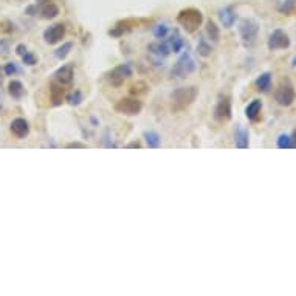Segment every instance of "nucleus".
<instances>
[{"mask_svg": "<svg viewBox=\"0 0 296 296\" xmlns=\"http://www.w3.org/2000/svg\"><path fill=\"white\" fill-rule=\"evenodd\" d=\"M290 47V39L285 31L275 30L268 37V48L270 50H282Z\"/></svg>", "mask_w": 296, "mask_h": 296, "instance_id": "1a4fd4ad", "label": "nucleus"}, {"mask_svg": "<svg viewBox=\"0 0 296 296\" xmlns=\"http://www.w3.org/2000/svg\"><path fill=\"white\" fill-rule=\"evenodd\" d=\"M256 87L259 92H268V90L271 88V73H268V72L262 73L256 79Z\"/></svg>", "mask_w": 296, "mask_h": 296, "instance_id": "aec40b11", "label": "nucleus"}, {"mask_svg": "<svg viewBox=\"0 0 296 296\" xmlns=\"http://www.w3.org/2000/svg\"><path fill=\"white\" fill-rule=\"evenodd\" d=\"M291 140H293V147H296V129H294V132H293Z\"/></svg>", "mask_w": 296, "mask_h": 296, "instance_id": "c9c22d12", "label": "nucleus"}, {"mask_svg": "<svg viewBox=\"0 0 296 296\" xmlns=\"http://www.w3.org/2000/svg\"><path fill=\"white\" fill-rule=\"evenodd\" d=\"M50 92H52V101H53V106H59L64 100V85H61L59 82H53L52 84V88H50Z\"/></svg>", "mask_w": 296, "mask_h": 296, "instance_id": "a211bd4d", "label": "nucleus"}, {"mask_svg": "<svg viewBox=\"0 0 296 296\" xmlns=\"http://www.w3.org/2000/svg\"><path fill=\"white\" fill-rule=\"evenodd\" d=\"M37 11L40 13V16L43 19H55L59 14L61 10H59V7L55 2H47V4L37 7Z\"/></svg>", "mask_w": 296, "mask_h": 296, "instance_id": "dca6fc26", "label": "nucleus"}, {"mask_svg": "<svg viewBox=\"0 0 296 296\" xmlns=\"http://www.w3.org/2000/svg\"><path fill=\"white\" fill-rule=\"evenodd\" d=\"M67 101L70 103L72 106H78V104L82 101V93H81V92H78V90H76V92H73L72 95H68Z\"/></svg>", "mask_w": 296, "mask_h": 296, "instance_id": "7c9ffc66", "label": "nucleus"}, {"mask_svg": "<svg viewBox=\"0 0 296 296\" xmlns=\"http://www.w3.org/2000/svg\"><path fill=\"white\" fill-rule=\"evenodd\" d=\"M276 144H278L279 149H290V147H293V140H291V136L282 133V135H279Z\"/></svg>", "mask_w": 296, "mask_h": 296, "instance_id": "a878e982", "label": "nucleus"}, {"mask_svg": "<svg viewBox=\"0 0 296 296\" xmlns=\"http://www.w3.org/2000/svg\"><path fill=\"white\" fill-rule=\"evenodd\" d=\"M233 117V110H231V101L228 96H220L216 107H214V118L219 123H226L230 121Z\"/></svg>", "mask_w": 296, "mask_h": 296, "instance_id": "423d86ee", "label": "nucleus"}, {"mask_svg": "<svg viewBox=\"0 0 296 296\" xmlns=\"http://www.w3.org/2000/svg\"><path fill=\"white\" fill-rule=\"evenodd\" d=\"M147 50H149V53H151L152 56H155V58H158V59H163V58H166V56L171 53L169 45H168L166 40H165V42H154V43H151Z\"/></svg>", "mask_w": 296, "mask_h": 296, "instance_id": "2eb2a0df", "label": "nucleus"}, {"mask_svg": "<svg viewBox=\"0 0 296 296\" xmlns=\"http://www.w3.org/2000/svg\"><path fill=\"white\" fill-rule=\"evenodd\" d=\"M168 31H169V27L166 24H160V25H157L154 28V36L157 39H165L166 34H168Z\"/></svg>", "mask_w": 296, "mask_h": 296, "instance_id": "c85d7f7f", "label": "nucleus"}, {"mask_svg": "<svg viewBox=\"0 0 296 296\" xmlns=\"http://www.w3.org/2000/svg\"><path fill=\"white\" fill-rule=\"evenodd\" d=\"M16 53H17L19 56H22V55H25V53H27V47H25V45H24V43H20V45H17V47H16Z\"/></svg>", "mask_w": 296, "mask_h": 296, "instance_id": "72a5a7b5", "label": "nucleus"}, {"mask_svg": "<svg viewBox=\"0 0 296 296\" xmlns=\"http://www.w3.org/2000/svg\"><path fill=\"white\" fill-rule=\"evenodd\" d=\"M195 70V62L192 61V58L189 56V53H185L181 56L177 64L172 67L171 75L174 78H186L188 75H191Z\"/></svg>", "mask_w": 296, "mask_h": 296, "instance_id": "7ed1b4c3", "label": "nucleus"}, {"mask_svg": "<svg viewBox=\"0 0 296 296\" xmlns=\"http://www.w3.org/2000/svg\"><path fill=\"white\" fill-rule=\"evenodd\" d=\"M53 76H55V81L59 82L64 87L72 85V82H73V67L72 65H62L61 68H58Z\"/></svg>", "mask_w": 296, "mask_h": 296, "instance_id": "9b49d317", "label": "nucleus"}, {"mask_svg": "<svg viewBox=\"0 0 296 296\" xmlns=\"http://www.w3.org/2000/svg\"><path fill=\"white\" fill-rule=\"evenodd\" d=\"M203 16L199 10L195 8H186L181 10L177 16V22L183 27L188 33H194L195 30H199V27L202 25Z\"/></svg>", "mask_w": 296, "mask_h": 296, "instance_id": "f03ea898", "label": "nucleus"}, {"mask_svg": "<svg viewBox=\"0 0 296 296\" xmlns=\"http://www.w3.org/2000/svg\"><path fill=\"white\" fill-rule=\"evenodd\" d=\"M67 147L68 149H85L87 147V144H84V143H78V141H75V143H70V144H67Z\"/></svg>", "mask_w": 296, "mask_h": 296, "instance_id": "473e14b6", "label": "nucleus"}, {"mask_svg": "<svg viewBox=\"0 0 296 296\" xmlns=\"http://www.w3.org/2000/svg\"><path fill=\"white\" fill-rule=\"evenodd\" d=\"M129 76H132V67L129 64H121L118 67L113 68L112 72L107 73V81L112 84V85H121L124 82V79H127Z\"/></svg>", "mask_w": 296, "mask_h": 296, "instance_id": "6e6552de", "label": "nucleus"}, {"mask_svg": "<svg viewBox=\"0 0 296 296\" xmlns=\"http://www.w3.org/2000/svg\"><path fill=\"white\" fill-rule=\"evenodd\" d=\"M11 132L17 136V138H25V136L30 133V126L28 121L24 118H16L11 123Z\"/></svg>", "mask_w": 296, "mask_h": 296, "instance_id": "4468645a", "label": "nucleus"}, {"mask_svg": "<svg viewBox=\"0 0 296 296\" xmlns=\"http://www.w3.org/2000/svg\"><path fill=\"white\" fill-rule=\"evenodd\" d=\"M144 136H146V143H147L149 147H152V149L160 147L162 138H160V135H158L157 132H146Z\"/></svg>", "mask_w": 296, "mask_h": 296, "instance_id": "4be33fe9", "label": "nucleus"}, {"mask_svg": "<svg viewBox=\"0 0 296 296\" xmlns=\"http://www.w3.org/2000/svg\"><path fill=\"white\" fill-rule=\"evenodd\" d=\"M72 48H73V43L72 42H65V43H62V47H59L56 52H55V56L58 58V59H65L68 55H70V52H72Z\"/></svg>", "mask_w": 296, "mask_h": 296, "instance_id": "5701e85b", "label": "nucleus"}, {"mask_svg": "<svg viewBox=\"0 0 296 296\" xmlns=\"http://www.w3.org/2000/svg\"><path fill=\"white\" fill-rule=\"evenodd\" d=\"M168 45H169V50H171V53L174 52V53H178L181 48H183L185 47V42H183V39H181L180 36H178V33L175 31L168 40Z\"/></svg>", "mask_w": 296, "mask_h": 296, "instance_id": "6ab92c4d", "label": "nucleus"}, {"mask_svg": "<svg viewBox=\"0 0 296 296\" xmlns=\"http://www.w3.org/2000/svg\"><path fill=\"white\" fill-rule=\"evenodd\" d=\"M261 110H262V101L261 100H253L252 103H250L245 109V115L248 120L252 121H256L258 117L261 115Z\"/></svg>", "mask_w": 296, "mask_h": 296, "instance_id": "f3484780", "label": "nucleus"}, {"mask_svg": "<svg viewBox=\"0 0 296 296\" xmlns=\"http://www.w3.org/2000/svg\"><path fill=\"white\" fill-rule=\"evenodd\" d=\"M234 143L237 149H246L250 146V133L240 124H237L234 129Z\"/></svg>", "mask_w": 296, "mask_h": 296, "instance_id": "f8f14e48", "label": "nucleus"}, {"mask_svg": "<svg viewBox=\"0 0 296 296\" xmlns=\"http://www.w3.org/2000/svg\"><path fill=\"white\" fill-rule=\"evenodd\" d=\"M207 33L210 36V39L213 42H217L219 40V36H220V31H219V27L216 25V22L214 20H208V24H207Z\"/></svg>", "mask_w": 296, "mask_h": 296, "instance_id": "b1692460", "label": "nucleus"}, {"mask_svg": "<svg viewBox=\"0 0 296 296\" xmlns=\"http://www.w3.org/2000/svg\"><path fill=\"white\" fill-rule=\"evenodd\" d=\"M22 61H24L25 65H30V67L37 64V58L33 53H30V52H27L25 55H22Z\"/></svg>", "mask_w": 296, "mask_h": 296, "instance_id": "c756f323", "label": "nucleus"}, {"mask_svg": "<svg viewBox=\"0 0 296 296\" xmlns=\"http://www.w3.org/2000/svg\"><path fill=\"white\" fill-rule=\"evenodd\" d=\"M291 64H293V67H296V58H293V61H291Z\"/></svg>", "mask_w": 296, "mask_h": 296, "instance_id": "e433bc0d", "label": "nucleus"}, {"mask_svg": "<svg viewBox=\"0 0 296 296\" xmlns=\"http://www.w3.org/2000/svg\"><path fill=\"white\" fill-rule=\"evenodd\" d=\"M146 92H147V85L141 81L132 84V87H130V93H133V95H143Z\"/></svg>", "mask_w": 296, "mask_h": 296, "instance_id": "cd10ccee", "label": "nucleus"}, {"mask_svg": "<svg viewBox=\"0 0 296 296\" xmlns=\"http://www.w3.org/2000/svg\"><path fill=\"white\" fill-rule=\"evenodd\" d=\"M294 98H296V93H294L293 85H291L288 81H282V82L279 84L278 90H276V93H275L276 103H278L279 106L287 107V106H291V104H293Z\"/></svg>", "mask_w": 296, "mask_h": 296, "instance_id": "39448f33", "label": "nucleus"}, {"mask_svg": "<svg viewBox=\"0 0 296 296\" xmlns=\"http://www.w3.org/2000/svg\"><path fill=\"white\" fill-rule=\"evenodd\" d=\"M0 82H2V78H0Z\"/></svg>", "mask_w": 296, "mask_h": 296, "instance_id": "4c0bfd02", "label": "nucleus"}, {"mask_svg": "<svg viewBox=\"0 0 296 296\" xmlns=\"http://www.w3.org/2000/svg\"><path fill=\"white\" fill-rule=\"evenodd\" d=\"M64 36H65V25L64 24L52 25L43 31V39L50 45H55V43L61 42L64 39Z\"/></svg>", "mask_w": 296, "mask_h": 296, "instance_id": "9d476101", "label": "nucleus"}, {"mask_svg": "<svg viewBox=\"0 0 296 296\" xmlns=\"http://www.w3.org/2000/svg\"><path fill=\"white\" fill-rule=\"evenodd\" d=\"M294 7H296V0H284V2L278 7V10L282 14H290Z\"/></svg>", "mask_w": 296, "mask_h": 296, "instance_id": "bb28decb", "label": "nucleus"}, {"mask_svg": "<svg viewBox=\"0 0 296 296\" xmlns=\"http://www.w3.org/2000/svg\"><path fill=\"white\" fill-rule=\"evenodd\" d=\"M17 72V67H16V64L14 62H11V64H7L5 65V73L7 75H14Z\"/></svg>", "mask_w": 296, "mask_h": 296, "instance_id": "2f4dec72", "label": "nucleus"}, {"mask_svg": "<svg viewBox=\"0 0 296 296\" xmlns=\"http://www.w3.org/2000/svg\"><path fill=\"white\" fill-rule=\"evenodd\" d=\"M197 52H199L200 56L208 58V56L211 55L213 48H211V45H210L207 40H205V39H200V42H199V45H197Z\"/></svg>", "mask_w": 296, "mask_h": 296, "instance_id": "393cba45", "label": "nucleus"}, {"mask_svg": "<svg viewBox=\"0 0 296 296\" xmlns=\"http://www.w3.org/2000/svg\"><path fill=\"white\" fill-rule=\"evenodd\" d=\"M8 92H10V95H11L13 98L19 100V98L24 96L25 88H24V85H22L20 81H11L10 85H8Z\"/></svg>", "mask_w": 296, "mask_h": 296, "instance_id": "412c9836", "label": "nucleus"}, {"mask_svg": "<svg viewBox=\"0 0 296 296\" xmlns=\"http://www.w3.org/2000/svg\"><path fill=\"white\" fill-rule=\"evenodd\" d=\"M127 147H133V149H140V147H141V144H140L138 141H132V143H129V144H127Z\"/></svg>", "mask_w": 296, "mask_h": 296, "instance_id": "f704fd0d", "label": "nucleus"}, {"mask_svg": "<svg viewBox=\"0 0 296 296\" xmlns=\"http://www.w3.org/2000/svg\"><path fill=\"white\" fill-rule=\"evenodd\" d=\"M143 109V104L141 101L135 100V98H124L121 101H118L115 104V110L123 113V115H127V117H133V115H138Z\"/></svg>", "mask_w": 296, "mask_h": 296, "instance_id": "0eeeda50", "label": "nucleus"}, {"mask_svg": "<svg viewBox=\"0 0 296 296\" xmlns=\"http://www.w3.org/2000/svg\"><path fill=\"white\" fill-rule=\"evenodd\" d=\"M199 95L197 87H181L172 92L171 100H172V109L174 110H183L189 107Z\"/></svg>", "mask_w": 296, "mask_h": 296, "instance_id": "f257e3e1", "label": "nucleus"}, {"mask_svg": "<svg viewBox=\"0 0 296 296\" xmlns=\"http://www.w3.org/2000/svg\"><path fill=\"white\" fill-rule=\"evenodd\" d=\"M259 33V25L258 22L253 19H242L239 24V34L245 43H253L255 39L258 37Z\"/></svg>", "mask_w": 296, "mask_h": 296, "instance_id": "20e7f679", "label": "nucleus"}, {"mask_svg": "<svg viewBox=\"0 0 296 296\" xmlns=\"http://www.w3.org/2000/svg\"><path fill=\"white\" fill-rule=\"evenodd\" d=\"M219 17H220L222 25H223L225 28H231V27L234 25L237 14H236V10H234L233 7H225V8H222V10L219 11Z\"/></svg>", "mask_w": 296, "mask_h": 296, "instance_id": "ddd939ff", "label": "nucleus"}]
</instances>
